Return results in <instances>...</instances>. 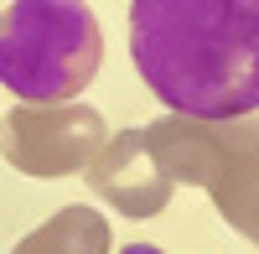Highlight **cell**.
<instances>
[{
  "mask_svg": "<svg viewBox=\"0 0 259 254\" xmlns=\"http://www.w3.org/2000/svg\"><path fill=\"white\" fill-rule=\"evenodd\" d=\"M130 57L171 114H259V0H130Z\"/></svg>",
  "mask_w": 259,
  "mask_h": 254,
  "instance_id": "6da1fadb",
  "label": "cell"
},
{
  "mask_svg": "<svg viewBox=\"0 0 259 254\" xmlns=\"http://www.w3.org/2000/svg\"><path fill=\"white\" fill-rule=\"evenodd\" d=\"M99 62L104 31L83 0H11L0 11V89L16 104H68Z\"/></svg>",
  "mask_w": 259,
  "mask_h": 254,
  "instance_id": "7a4b0ae2",
  "label": "cell"
},
{
  "mask_svg": "<svg viewBox=\"0 0 259 254\" xmlns=\"http://www.w3.org/2000/svg\"><path fill=\"white\" fill-rule=\"evenodd\" d=\"M145 140L171 182L202 187L233 234L259 244V114L244 119L166 114L145 124Z\"/></svg>",
  "mask_w": 259,
  "mask_h": 254,
  "instance_id": "3957f363",
  "label": "cell"
},
{
  "mask_svg": "<svg viewBox=\"0 0 259 254\" xmlns=\"http://www.w3.org/2000/svg\"><path fill=\"white\" fill-rule=\"evenodd\" d=\"M104 140H109L104 114L94 104H78V99H68V104H16L0 119V156L36 182L89 172V161L104 151Z\"/></svg>",
  "mask_w": 259,
  "mask_h": 254,
  "instance_id": "277c9868",
  "label": "cell"
},
{
  "mask_svg": "<svg viewBox=\"0 0 259 254\" xmlns=\"http://www.w3.org/2000/svg\"><path fill=\"white\" fill-rule=\"evenodd\" d=\"M83 177H89V192L104 197L124 218H156V213H166L171 192H177V182L161 172V161L145 140V124L109 135Z\"/></svg>",
  "mask_w": 259,
  "mask_h": 254,
  "instance_id": "5b68a950",
  "label": "cell"
},
{
  "mask_svg": "<svg viewBox=\"0 0 259 254\" xmlns=\"http://www.w3.org/2000/svg\"><path fill=\"white\" fill-rule=\"evenodd\" d=\"M109 249H114L109 218L94 213V207H83V202H68L41 228H31L11 254H109Z\"/></svg>",
  "mask_w": 259,
  "mask_h": 254,
  "instance_id": "8992f818",
  "label": "cell"
},
{
  "mask_svg": "<svg viewBox=\"0 0 259 254\" xmlns=\"http://www.w3.org/2000/svg\"><path fill=\"white\" fill-rule=\"evenodd\" d=\"M119 254H166V249H156V244H124Z\"/></svg>",
  "mask_w": 259,
  "mask_h": 254,
  "instance_id": "52a82bcc",
  "label": "cell"
}]
</instances>
